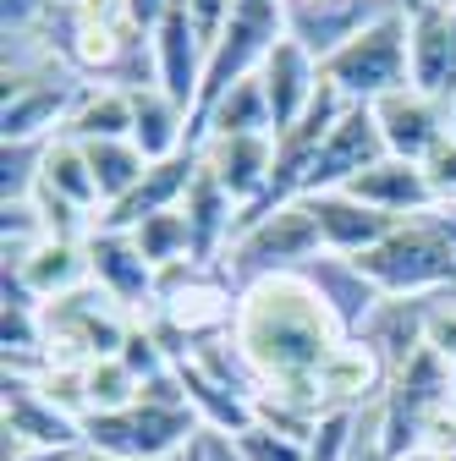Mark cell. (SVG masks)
Masks as SVG:
<instances>
[{
	"mask_svg": "<svg viewBox=\"0 0 456 461\" xmlns=\"http://www.w3.org/2000/svg\"><path fill=\"white\" fill-rule=\"evenodd\" d=\"M72 461H116V456H99V450H78ZM182 461H187V456H182Z\"/></svg>",
	"mask_w": 456,
	"mask_h": 461,
	"instance_id": "obj_41",
	"label": "cell"
},
{
	"mask_svg": "<svg viewBox=\"0 0 456 461\" xmlns=\"http://www.w3.org/2000/svg\"><path fill=\"white\" fill-rule=\"evenodd\" d=\"M385 159V138H379V122H374V110L369 104H347V115L330 127L314 170H308V187L303 198H319V193H341V187H352L363 170H374Z\"/></svg>",
	"mask_w": 456,
	"mask_h": 461,
	"instance_id": "obj_9",
	"label": "cell"
},
{
	"mask_svg": "<svg viewBox=\"0 0 456 461\" xmlns=\"http://www.w3.org/2000/svg\"><path fill=\"white\" fill-rule=\"evenodd\" d=\"M232 450L242 461H308V439H292V434H280L259 418H253V429L232 434Z\"/></svg>",
	"mask_w": 456,
	"mask_h": 461,
	"instance_id": "obj_34",
	"label": "cell"
},
{
	"mask_svg": "<svg viewBox=\"0 0 456 461\" xmlns=\"http://www.w3.org/2000/svg\"><path fill=\"white\" fill-rule=\"evenodd\" d=\"M127 330H132V313L110 292H99V285L55 297V303H44V368L50 363L88 368L99 357H116Z\"/></svg>",
	"mask_w": 456,
	"mask_h": 461,
	"instance_id": "obj_6",
	"label": "cell"
},
{
	"mask_svg": "<svg viewBox=\"0 0 456 461\" xmlns=\"http://www.w3.org/2000/svg\"><path fill=\"white\" fill-rule=\"evenodd\" d=\"M445 297H451V292H440V297H385V303L374 308V319L363 324L358 340L385 363L390 379L429 346V319H434V308H440Z\"/></svg>",
	"mask_w": 456,
	"mask_h": 461,
	"instance_id": "obj_14",
	"label": "cell"
},
{
	"mask_svg": "<svg viewBox=\"0 0 456 461\" xmlns=\"http://www.w3.org/2000/svg\"><path fill=\"white\" fill-rule=\"evenodd\" d=\"M193 176H198V149H182V154H170V159H154L149 176H143L122 203H110V209L99 214V225H105V230H138L149 214L182 209Z\"/></svg>",
	"mask_w": 456,
	"mask_h": 461,
	"instance_id": "obj_17",
	"label": "cell"
},
{
	"mask_svg": "<svg viewBox=\"0 0 456 461\" xmlns=\"http://www.w3.org/2000/svg\"><path fill=\"white\" fill-rule=\"evenodd\" d=\"M314 203V220H319V237H324V253H341V258H363L369 248H379L385 237L402 220L379 214L374 203L352 198V193H319L308 198Z\"/></svg>",
	"mask_w": 456,
	"mask_h": 461,
	"instance_id": "obj_19",
	"label": "cell"
},
{
	"mask_svg": "<svg viewBox=\"0 0 456 461\" xmlns=\"http://www.w3.org/2000/svg\"><path fill=\"white\" fill-rule=\"evenodd\" d=\"M78 450H39V445H28V450H12L6 461H72Z\"/></svg>",
	"mask_w": 456,
	"mask_h": 461,
	"instance_id": "obj_39",
	"label": "cell"
},
{
	"mask_svg": "<svg viewBox=\"0 0 456 461\" xmlns=\"http://www.w3.org/2000/svg\"><path fill=\"white\" fill-rule=\"evenodd\" d=\"M297 275L308 280V292L324 303V313L335 319V330L347 335V340H358V335H363V324L374 319V308L385 303V292L363 275V264H358V258L319 253V258H308Z\"/></svg>",
	"mask_w": 456,
	"mask_h": 461,
	"instance_id": "obj_10",
	"label": "cell"
},
{
	"mask_svg": "<svg viewBox=\"0 0 456 461\" xmlns=\"http://www.w3.org/2000/svg\"><path fill=\"white\" fill-rule=\"evenodd\" d=\"M440 104H445V127H451V138H456V88H451Z\"/></svg>",
	"mask_w": 456,
	"mask_h": 461,
	"instance_id": "obj_40",
	"label": "cell"
},
{
	"mask_svg": "<svg viewBox=\"0 0 456 461\" xmlns=\"http://www.w3.org/2000/svg\"><path fill=\"white\" fill-rule=\"evenodd\" d=\"M456 407V390H451V368L440 363L434 346H424V352L396 374L379 395V450L390 461H402L413 450L429 445V429Z\"/></svg>",
	"mask_w": 456,
	"mask_h": 461,
	"instance_id": "obj_3",
	"label": "cell"
},
{
	"mask_svg": "<svg viewBox=\"0 0 456 461\" xmlns=\"http://www.w3.org/2000/svg\"><path fill=\"white\" fill-rule=\"evenodd\" d=\"M154 55H160V88L193 115V110H198V88H204L209 44L198 39V28H193V17H187V0H170V12L160 17V28H154Z\"/></svg>",
	"mask_w": 456,
	"mask_h": 461,
	"instance_id": "obj_15",
	"label": "cell"
},
{
	"mask_svg": "<svg viewBox=\"0 0 456 461\" xmlns=\"http://www.w3.org/2000/svg\"><path fill=\"white\" fill-rule=\"evenodd\" d=\"M385 384H390V374L369 346L363 340H341L335 357L319 374V407L324 412H369L385 395Z\"/></svg>",
	"mask_w": 456,
	"mask_h": 461,
	"instance_id": "obj_20",
	"label": "cell"
},
{
	"mask_svg": "<svg viewBox=\"0 0 456 461\" xmlns=\"http://www.w3.org/2000/svg\"><path fill=\"white\" fill-rule=\"evenodd\" d=\"M204 434L187 401H132L122 412H99L83 423V445L116 461H182Z\"/></svg>",
	"mask_w": 456,
	"mask_h": 461,
	"instance_id": "obj_2",
	"label": "cell"
},
{
	"mask_svg": "<svg viewBox=\"0 0 456 461\" xmlns=\"http://www.w3.org/2000/svg\"><path fill=\"white\" fill-rule=\"evenodd\" d=\"M61 0H0V39H23V33H39L50 23V12Z\"/></svg>",
	"mask_w": 456,
	"mask_h": 461,
	"instance_id": "obj_35",
	"label": "cell"
},
{
	"mask_svg": "<svg viewBox=\"0 0 456 461\" xmlns=\"http://www.w3.org/2000/svg\"><path fill=\"white\" fill-rule=\"evenodd\" d=\"M78 88H83V77H78V72H61V77H44V83L6 88V110H0V138H6V143L61 138L67 110H72Z\"/></svg>",
	"mask_w": 456,
	"mask_h": 461,
	"instance_id": "obj_16",
	"label": "cell"
},
{
	"mask_svg": "<svg viewBox=\"0 0 456 461\" xmlns=\"http://www.w3.org/2000/svg\"><path fill=\"white\" fill-rule=\"evenodd\" d=\"M341 193H352V198L374 203V209H379V214H390V220H413V214L434 209V193H429L424 165L396 159V154H385L374 170H363V176H358L352 187H341Z\"/></svg>",
	"mask_w": 456,
	"mask_h": 461,
	"instance_id": "obj_24",
	"label": "cell"
},
{
	"mask_svg": "<svg viewBox=\"0 0 456 461\" xmlns=\"http://www.w3.org/2000/svg\"><path fill=\"white\" fill-rule=\"evenodd\" d=\"M61 138H72V143L132 138V94L127 88H110V83H83L78 99H72V110H67Z\"/></svg>",
	"mask_w": 456,
	"mask_h": 461,
	"instance_id": "obj_25",
	"label": "cell"
},
{
	"mask_svg": "<svg viewBox=\"0 0 456 461\" xmlns=\"http://www.w3.org/2000/svg\"><path fill=\"white\" fill-rule=\"evenodd\" d=\"M198 159L225 182L242 209L269 187V165H275V132H253V138H209L198 149Z\"/></svg>",
	"mask_w": 456,
	"mask_h": 461,
	"instance_id": "obj_23",
	"label": "cell"
},
{
	"mask_svg": "<svg viewBox=\"0 0 456 461\" xmlns=\"http://www.w3.org/2000/svg\"><path fill=\"white\" fill-rule=\"evenodd\" d=\"M88 264H94V285L110 292L132 319H149L154 313V292H160V269L138 253V242L127 230H94L88 237Z\"/></svg>",
	"mask_w": 456,
	"mask_h": 461,
	"instance_id": "obj_11",
	"label": "cell"
},
{
	"mask_svg": "<svg viewBox=\"0 0 456 461\" xmlns=\"http://www.w3.org/2000/svg\"><path fill=\"white\" fill-rule=\"evenodd\" d=\"M198 456H204V461H242V456L232 450V434H214V429L198 434Z\"/></svg>",
	"mask_w": 456,
	"mask_h": 461,
	"instance_id": "obj_38",
	"label": "cell"
},
{
	"mask_svg": "<svg viewBox=\"0 0 456 461\" xmlns=\"http://www.w3.org/2000/svg\"><path fill=\"white\" fill-rule=\"evenodd\" d=\"M324 83L347 99V104H374L396 88H413V50H407V12L396 6L379 17L369 33H358L347 50H335L319 67Z\"/></svg>",
	"mask_w": 456,
	"mask_h": 461,
	"instance_id": "obj_5",
	"label": "cell"
},
{
	"mask_svg": "<svg viewBox=\"0 0 456 461\" xmlns=\"http://www.w3.org/2000/svg\"><path fill=\"white\" fill-rule=\"evenodd\" d=\"M253 132H275L269 94H264L259 72H253V77H242L232 94H225V99L204 115V122L193 127V138H187V149H204L209 138H253Z\"/></svg>",
	"mask_w": 456,
	"mask_h": 461,
	"instance_id": "obj_26",
	"label": "cell"
},
{
	"mask_svg": "<svg viewBox=\"0 0 456 461\" xmlns=\"http://www.w3.org/2000/svg\"><path fill=\"white\" fill-rule=\"evenodd\" d=\"M0 434H6V445L88 450L83 445V418L55 407L33 374H6V384H0Z\"/></svg>",
	"mask_w": 456,
	"mask_h": 461,
	"instance_id": "obj_7",
	"label": "cell"
},
{
	"mask_svg": "<svg viewBox=\"0 0 456 461\" xmlns=\"http://www.w3.org/2000/svg\"><path fill=\"white\" fill-rule=\"evenodd\" d=\"M424 176H429V193L440 209H456V138H445L429 159H424Z\"/></svg>",
	"mask_w": 456,
	"mask_h": 461,
	"instance_id": "obj_36",
	"label": "cell"
},
{
	"mask_svg": "<svg viewBox=\"0 0 456 461\" xmlns=\"http://www.w3.org/2000/svg\"><path fill=\"white\" fill-rule=\"evenodd\" d=\"M88 149V165H94V182H99V198L105 209L122 203L143 176H149V154L132 143V138H110V143H83Z\"/></svg>",
	"mask_w": 456,
	"mask_h": 461,
	"instance_id": "obj_29",
	"label": "cell"
},
{
	"mask_svg": "<svg viewBox=\"0 0 456 461\" xmlns=\"http://www.w3.org/2000/svg\"><path fill=\"white\" fill-rule=\"evenodd\" d=\"M259 83H264V94H269L275 138H280L287 127H297L303 115H308V104H314L324 72H319V61H314V55H308L297 39H280V44L269 50V61L259 67Z\"/></svg>",
	"mask_w": 456,
	"mask_h": 461,
	"instance_id": "obj_18",
	"label": "cell"
},
{
	"mask_svg": "<svg viewBox=\"0 0 456 461\" xmlns=\"http://www.w3.org/2000/svg\"><path fill=\"white\" fill-rule=\"evenodd\" d=\"M319 253H324V237H319L314 203L297 198V203H287V209H275L269 220L248 225L242 237L225 248L220 269H225V280H232L237 292H248V285H259V280L297 275V269H303L308 258H319Z\"/></svg>",
	"mask_w": 456,
	"mask_h": 461,
	"instance_id": "obj_4",
	"label": "cell"
},
{
	"mask_svg": "<svg viewBox=\"0 0 456 461\" xmlns=\"http://www.w3.org/2000/svg\"><path fill=\"white\" fill-rule=\"evenodd\" d=\"M39 303H55V297H72L83 285H94V264H88V242H72V237H44L23 264H6Z\"/></svg>",
	"mask_w": 456,
	"mask_h": 461,
	"instance_id": "obj_22",
	"label": "cell"
},
{
	"mask_svg": "<svg viewBox=\"0 0 456 461\" xmlns=\"http://www.w3.org/2000/svg\"><path fill=\"white\" fill-rule=\"evenodd\" d=\"M187 132H193V115L170 99L165 88H143L132 94V143L154 159H170V154H182L187 149Z\"/></svg>",
	"mask_w": 456,
	"mask_h": 461,
	"instance_id": "obj_27",
	"label": "cell"
},
{
	"mask_svg": "<svg viewBox=\"0 0 456 461\" xmlns=\"http://www.w3.org/2000/svg\"><path fill=\"white\" fill-rule=\"evenodd\" d=\"M44 193H55V198H67V203H78L83 214H105V198H99V182H94V165H88V149L83 143H72V138H55L50 143V154H44V182H39Z\"/></svg>",
	"mask_w": 456,
	"mask_h": 461,
	"instance_id": "obj_28",
	"label": "cell"
},
{
	"mask_svg": "<svg viewBox=\"0 0 456 461\" xmlns=\"http://www.w3.org/2000/svg\"><path fill=\"white\" fill-rule=\"evenodd\" d=\"M440 6H456V0H440Z\"/></svg>",
	"mask_w": 456,
	"mask_h": 461,
	"instance_id": "obj_43",
	"label": "cell"
},
{
	"mask_svg": "<svg viewBox=\"0 0 456 461\" xmlns=\"http://www.w3.org/2000/svg\"><path fill=\"white\" fill-rule=\"evenodd\" d=\"M116 357L132 368L138 384H154V379H165L170 368H177V363H170V352H165V340H160V330L149 319H132V330H127V340H122Z\"/></svg>",
	"mask_w": 456,
	"mask_h": 461,
	"instance_id": "obj_33",
	"label": "cell"
},
{
	"mask_svg": "<svg viewBox=\"0 0 456 461\" xmlns=\"http://www.w3.org/2000/svg\"><path fill=\"white\" fill-rule=\"evenodd\" d=\"M187 461H204V456H198V439H193V450H187Z\"/></svg>",
	"mask_w": 456,
	"mask_h": 461,
	"instance_id": "obj_42",
	"label": "cell"
},
{
	"mask_svg": "<svg viewBox=\"0 0 456 461\" xmlns=\"http://www.w3.org/2000/svg\"><path fill=\"white\" fill-rule=\"evenodd\" d=\"M402 0H287V39H297L324 67L335 50H347L379 17H390Z\"/></svg>",
	"mask_w": 456,
	"mask_h": 461,
	"instance_id": "obj_8",
	"label": "cell"
},
{
	"mask_svg": "<svg viewBox=\"0 0 456 461\" xmlns=\"http://www.w3.org/2000/svg\"><path fill=\"white\" fill-rule=\"evenodd\" d=\"M182 214H187V225H193V258H198V264H220L225 248H232V237H237L242 203L225 193V182L214 176L204 159H198V176H193V187H187V198H182Z\"/></svg>",
	"mask_w": 456,
	"mask_h": 461,
	"instance_id": "obj_21",
	"label": "cell"
},
{
	"mask_svg": "<svg viewBox=\"0 0 456 461\" xmlns=\"http://www.w3.org/2000/svg\"><path fill=\"white\" fill-rule=\"evenodd\" d=\"M369 110H374V122H379L385 154H396V159L424 165V159L451 138V127H445V104L429 99V94H418V88H396V94L374 99Z\"/></svg>",
	"mask_w": 456,
	"mask_h": 461,
	"instance_id": "obj_12",
	"label": "cell"
},
{
	"mask_svg": "<svg viewBox=\"0 0 456 461\" xmlns=\"http://www.w3.org/2000/svg\"><path fill=\"white\" fill-rule=\"evenodd\" d=\"M127 237L138 242V253L154 264V269H170V264H182L193 258V225L182 209H165V214H149L138 230H127Z\"/></svg>",
	"mask_w": 456,
	"mask_h": 461,
	"instance_id": "obj_30",
	"label": "cell"
},
{
	"mask_svg": "<svg viewBox=\"0 0 456 461\" xmlns=\"http://www.w3.org/2000/svg\"><path fill=\"white\" fill-rule=\"evenodd\" d=\"M232 340L242 346V357L264 379V395H287V401L319 407V374L347 335L335 330V319L308 292L303 275H275V280H259L242 292Z\"/></svg>",
	"mask_w": 456,
	"mask_h": 461,
	"instance_id": "obj_1",
	"label": "cell"
},
{
	"mask_svg": "<svg viewBox=\"0 0 456 461\" xmlns=\"http://www.w3.org/2000/svg\"><path fill=\"white\" fill-rule=\"evenodd\" d=\"M402 12H407V50H413V88L429 99H445L456 88L451 6H440V0H402Z\"/></svg>",
	"mask_w": 456,
	"mask_h": 461,
	"instance_id": "obj_13",
	"label": "cell"
},
{
	"mask_svg": "<svg viewBox=\"0 0 456 461\" xmlns=\"http://www.w3.org/2000/svg\"><path fill=\"white\" fill-rule=\"evenodd\" d=\"M55 138H33V143H6L0 149V203H28L44 182V154Z\"/></svg>",
	"mask_w": 456,
	"mask_h": 461,
	"instance_id": "obj_32",
	"label": "cell"
},
{
	"mask_svg": "<svg viewBox=\"0 0 456 461\" xmlns=\"http://www.w3.org/2000/svg\"><path fill=\"white\" fill-rule=\"evenodd\" d=\"M83 395H88V418H99V412L132 407V401L143 395V384L132 379V368H127L122 357H99V363L83 368ZM88 418H83V423H88Z\"/></svg>",
	"mask_w": 456,
	"mask_h": 461,
	"instance_id": "obj_31",
	"label": "cell"
},
{
	"mask_svg": "<svg viewBox=\"0 0 456 461\" xmlns=\"http://www.w3.org/2000/svg\"><path fill=\"white\" fill-rule=\"evenodd\" d=\"M232 6H237V0H187V17H193V28H198L204 44L220 39V28L232 23Z\"/></svg>",
	"mask_w": 456,
	"mask_h": 461,
	"instance_id": "obj_37",
	"label": "cell"
}]
</instances>
